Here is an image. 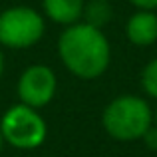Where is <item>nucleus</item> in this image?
Returning <instances> with one entry per match:
<instances>
[{"label":"nucleus","instance_id":"f257e3e1","mask_svg":"<svg viewBox=\"0 0 157 157\" xmlns=\"http://www.w3.org/2000/svg\"><path fill=\"white\" fill-rule=\"evenodd\" d=\"M58 54L64 66L82 80L101 76L109 66V42L100 28L70 24L58 40Z\"/></svg>","mask_w":157,"mask_h":157},{"label":"nucleus","instance_id":"f03ea898","mask_svg":"<svg viewBox=\"0 0 157 157\" xmlns=\"http://www.w3.org/2000/svg\"><path fill=\"white\" fill-rule=\"evenodd\" d=\"M101 123L113 139L135 141L143 137L147 127L153 123V113L145 100L137 96H121L104 109Z\"/></svg>","mask_w":157,"mask_h":157},{"label":"nucleus","instance_id":"7ed1b4c3","mask_svg":"<svg viewBox=\"0 0 157 157\" xmlns=\"http://www.w3.org/2000/svg\"><path fill=\"white\" fill-rule=\"evenodd\" d=\"M0 131L4 141H8L16 149H34L44 143L48 129L36 107L20 104L8 107V111L2 115Z\"/></svg>","mask_w":157,"mask_h":157},{"label":"nucleus","instance_id":"20e7f679","mask_svg":"<svg viewBox=\"0 0 157 157\" xmlns=\"http://www.w3.org/2000/svg\"><path fill=\"white\" fill-rule=\"evenodd\" d=\"M44 36V20L34 8L14 6L0 14V44L8 48H30Z\"/></svg>","mask_w":157,"mask_h":157},{"label":"nucleus","instance_id":"39448f33","mask_svg":"<svg viewBox=\"0 0 157 157\" xmlns=\"http://www.w3.org/2000/svg\"><path fill=\"white\" fill-rule=\"evenodd\" d=\"M56 76L48 66H30L18 80V98L30 107H42L56 94Z\"/></svg>","mask_w":157,"mask_h":157},{"label":"nucleus","instance_id":"423d86ee","mask_svg":"<svg viewBox=\"0 0 157 157\" xmlns=\"http://www.w3.org/2000/svg\"><path fill=\"white\" fill-rule=\"evenodd\" d=\"M127 38L135 46H149L157 40V16L151 10H139L127 22Z\"/></svg>","mask_w":157,"mask_h":157},{"label":"nucleus","instance_id":"0eeeda50","mask_svg":"<svg viewBox=\"0 0 157 157\" xmlns=\"http://www.w3.org/2000/svg\"><path fill=\"white\" fill-rule=\"evenodd\" d=\"M42 6L50 20L70 26V24H76L82 18L84 0H44Z\"/></svg>","mask_w":157,"mask_h":157},{"label":"nucleus","instance_id":"6e6552de","mask_svg":"<svg viewBox=\"0 0 157 157\" xmlns=\"http://www.w3.org/2000/svg\"><path fill=\"white\" fill-rule=\"evenodd\" d=\"M82 18H84L86 24L101 30L111 20V4L107 0H90L88 4H84Z\"/></svg>","mask_w":157,"mask_h":157},{"label":"nucleus","instance_id":"1a4fd4ad","mask_svg":"<svg viewBox=\"0 0 157 157\" xmlns=\"http://www.w3.org/2000/svg\"><path fill=\"white\" fill-rule=\"evenodd\" d=\"M141 86L147 96L157 98V58L149 62L141 72Z\"/></svg>","mask_w":157,"mask_h":157},{"label":"nucleus","instance_id":"9d476101","mask_svg":"<svg viewBox=\"0 0 157 157\" xmlns=\"http://www.w3.org/2000/svg\"><path fill=\"white\" fill-rule=\"evenodd\" d=\"M143 141H145V145L149 147V149L157 151V125L153 127V123H151V125L147 127V131L143 133Z\"/></svg>","mask_w":157,"mask_h":157},{"label":"nucleus","instance_id":"9b49d317","mask_svg":"<svg viewBox=\"0 0 157 157\" xmlns=\"http://www.w3.org/2000/svg\"><path fill=\"white\" fill-rule=\"evenodd\" d=\"M133 6H137L139 10H153L157 8V0H129Z\"/></svg>","mask_w":157,"mask_h":157},{"label":"nucleus","instance_id":"f8f14e48","mask_svg":"<svg viewBox=\"0 0 157 157\" xmlns=\"http://www.w3.org/2000/svg\"><path fill=\"white\" fill-rule=\"evenodd\" d=\"M2 70H4V60H2V52H0V76H2Z\"/></svg>","mask_w":157,"mask_h":157},{"label":"nucleus","instance_id":"ddd939ff","mask_svg":"<svg viewBox=\"0 0 157 157\" xmlns=\"http://www.w3.org/2000/svg\"><path fill=\"white\" fill-rule=\"evenodd\" d=\"M2 143H4V137H2V131H0V149H2Z\"/></svg>","mask_w":157,"mask_h":157},{"label":"nucleus","instance_id":"4468645a","mask_svg":"<svg viewBox=\"0 0 157 157\" xmlns=\"http://www.w3.org/2000/svg\"><path fill=\"white\" fill-rule=\"evenodd\" d=\"M155 121H157V111H155Z\"/></svg>","mask_w":157,"mask_h":157}]
</instances>
